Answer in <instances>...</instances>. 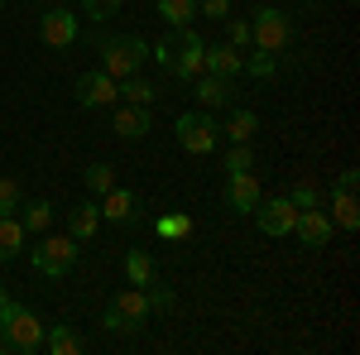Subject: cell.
Here are the masks:
<instances>
[{
    "label": "cell",
    "mask_w": 360,
    "mask_h": 355,
    "mask_svg": "<svg viewBox=\"0 0 360 355\" xmlns=\"http://www.w3.org/2000/svg\"><path fill=\"white\" fill-rule=\"evenodd\" d=\"M96 231H101V207H96V202L68 207V235H72V240H91Z\"/></svg>",
    "instance_id": "obj_18"
},
{
    "label": "cell",
    "mask_w": 360,
    "mask_h": 355,
    "mask_svg": "<svg viewBox=\"0 0 360 355\" xmlns=\"http://www.w3.org/2000/svg\"><path fill=\"white\" fill-rule=\"evenodd\" d=\"M20 250H25V226H20V217H0V264H10Z\"/></svg>",
    "instance_id": "obj_23"
},
{
    "label": "cell",
    "mask_w": 360,
    "mask_h": 355,
    "mask_svg": "<svg viewBox=\"0 0 360 355\" xmlns=\"http://www.w3.org/2000/svg\"><path fill=\"white\" fill-rule=\"evenodd\" d=\"M120 5H125V0H82V15H91L96 25H106V20L120 15Z\"/></svg>",
    "instance_id": "obj_31"
},
{
    "label": "cell",
    "mask_w": 360,
    "mask_h": 355,
    "mask_svg": "<svg viewBox=\"0 0 360 355\" xmlns=\"http://www.w3.org/2000/svg\"><path fill=\"white\" fill-rule=\"evenodd\" d=\"M20 226H25V235H44L49 226H53V202H25V217H20Z\"/></svg>",
    "instance_id": "obj_24"
},
{
    "label": "cell",
    "mask_w": 360,
    "mask_h": 355,
    "mask_svg": "<svg viewBox=\"0 0 360 355\" xmlns=\"http://www.w3.org/2000/svg\"><path fill=\"white\" fill-rule=\"evenodd\" d=\"M307 5H312V0H307Z\"/></svg>",
    "instance_id": "obj_39"
},
{
    "label": "cell",
    "mask_w": 360,
    "mask_h": 355,
    "mask_svg": "<svg viewBox=\"0 0 360 355\" xmlns=\"http://www.w3.org/2000/svg\"><path fill=\"white\" fill-rule=\"evenodd\" d=\"M44 351L49 355H77L82 351V336L68 327V322H53V327H44Z\"/></svg>",
    "instance_id": "obj_19"
},
{
    "label": "cell",
    "mask_w": 360,
    "mask_h": 355,
    "mask_svg": "<svg viewBox=\"0 0 360 355\" xmlns=\"http://www.w3.org/2000/svg\"><path fill=\"white\" fill-rule=\"evenodd\" d=\"M72 96H77V106H82V110H96V106H115V101H120V86H115L111 72L91 67V72H82V77H77Z\"/></svg>",
    "instance_id": "obj_8"
},
{
    "label": "cell",
    "mask_w": 360,
    "mask_h": 355,
    "mask_svg": "<svg viewBox=\"0 0 360 355\" xmlns=\"http://www.w3.org/2000/svg\"><path fill=\"white\" fill-rule=\"evenodd\" d=\"M111 130L120 139H144L154 130V120H149V106H130V101H115L111 106Z\"/></svg>",
    "instance_id": "obj_14"
},
{
    "label": "cell",
    "mask_w": 360,
    "mask_h": 355,
    "mask_svg": "<svg viewBox=\"0 0 360 355\" xmlns=\"http://www.w3.org/2000/svg\"><path fill=\"white\" fill-rule=\"evenodd\" d=\"M149 58V39L144 34H111L101 39V72H111L115 82L120 77H135Z\"/></svg>",
    "instance_id": "obj_2"
},
{
    "label": "cell",
    "mask_w": 360,
    "mask_h": 355,
    "mask_svg": "<svg viewBox=\"0 0 360 355\" xmlns=\"http://www.w3.org/2000/svg\"><path fill=\"white\" fill-rule=\"evenodd\" d=\"M255 130H259V115H255V110H231V120L221 125V135L231 139V144H250Z\"/></svg>",
    "instance_id": "obj_21"
},
{
    "label": "cell",
    "mask_w": 360,
    "mask_h": 355,
    "mask_svg": "<svg viewBox=\"0 0 360 355\" xmlns=\"http://www.w3.org/2000/svg\"><path fill=\"white\" fill-rule=\"evenodd\" d=\"M0 15H5V0H0Z\"/></svg>",
    "instance_id": "obj_37"
},
{
    "label": "cell",
    "mask_w": 360,
    "mask_h": 355,
    "mask_svg": "<svg viewBox=\"0 0 360 355\" xmlns=\"http://www.w3.org/2000/svg\"><path fill=\"white\" fill-rule=\"evenodd\" d=\"M293 235H298L307 250H322L327 240H332V217H327V212H317V207H303L298 221H293Z\"/></svg>",
    "instance_id": "obj_17"
},
{
    "label": "cell",
    "mask_w": 360,
    "mask_h": 355,
    "mask_svg": "<svg viewBox=\"0 0 360 355\" xmlns=\"http://www.w3.org/2000/svg\"><path fill=\"white\" fill-rule=\"evenodd\" d=\"M96 207H101V221H111V226H135L139 221V197L130 188H120V183H115Z\"/></svg>",
    "instance_id": "obj_15"
},
{
    "label": "cell",
    "mask_w": 360,
    "mask_h": 355,
    "mask_svg": "<svg viewBox=\"0 0 360 355\" xmlns=\"http://www.w3.org/2000/svg\"><path fill=\"white\" fill-rule=\"evenodd\" d=\"M154 254H149V250H130V254H125V278H130V283H135V288H149V283H154Z\"/></svg>",
    "instance_id": "obj_22"
},
{
    "label": "cell",
    "mask_w": 360,
    "mask_h": 355,
    "mask_svg": "<svg viewBox=\"0 0 360 355\" xmlns=\"http://www.w3.org/2000/svg\"><path fill=\"white\" fill-rule=\"evenodd\" d=\"M193 96L202 110H221V106H236V77H217V72H202L193 77Z\"/></svg>",
    "instance_id": "obj_12"
},
{
    "label": "cell",
    "mask_w": 360,
    "mask_h": 355,
    "mask_svg": "<svg viewBox=\"0 0 360 355\" xmlns=\"http://www.w3.org/2000/svg\"><path fill=\"white\" fill-rule=\"evenodd\" d=\"M202 72L240 77V72H245V49H236V44H207V53H202Z\"/></svg>",
    "instance_id": "obj_16"
},
{
    "label": "cell",
    "mask_w": 360,
    "mask_h": 355,
    "mask_svg": "<svg viewBox=\"0 0 360 355\" xmlns=\"http://www.w3.org/2000/svg\"><path fill=\"white\" fill-rule=\"evenodd\" d=\"M356 183H360V173H356V168H346V173L336 178V188H332V226H341V231H360Z\"/></svg>",
    "instance_id": "obj_9"
},
{
    "label": "cell",
    "mask_w": 360,
    "mask_h": 355,
    "mask_svg": "<svg viewBox=\"0 0 360 355\" xmlns=\"http://www.w3.org/2000/svg\"><path fill=\"white\" fill-rule=\"evenodd\" d=\"M226 44H236V49H250V20H236V15H226Z\"/></svg>",
    "instance_id": "obj_35"
},
{
    "label": "cell",
    "mask_w": 360,
    "mask_h": 355,
    "mask_svg": "<svg viewBox=\"0 0 360 355\" xmlns=\"http://www.w3.org/2000/svg\"><path fill=\"white\" fill-rule=\"evenodd\" d=\"M159 20H164L168 29H193L197 0H159Z\"/></svg>",
    "instance_id": "obj_20"
},
{
    "label": "cell",
    "mask_w": 360,
    "mask_h": 355,
    "mask_svg": "<svg viewBox=\"0 0 360 355\" xmlns=\"http://www.w3.org/2000/svg\"><path fill=\"white\" fill-rule=\"evenodd\" d=\"M39 39H44L49 49H72V44H77V15L63 10V5L44 10V15H39Z\"/></svg>",
    "instance_id": "obj_11"
},
{
    "label": "cell",
    "mask_w": 360,
    "mask_h": 355,
    "mask_svg": "<svg viewBox=\"0 0 360 355\" xmlns=\"http://www.w3.org/2000/svg\"><path fill=\"white\" fill-rule=\"evenodd\" d=\"M293 44V20L278 10V5H259L255 20H250V49H264V53H283Z\"/></svg>",
    "instance_id": "obj_3"
},
{
    "label": "cell",
    "mask_w": 360,
    "mask_h": 355,
    "mask_svg": "<svg viewBox=\"0 0 360 355\" xmlns=\"http://www.w3.org/2000/svg\"><path fill=\"white\" fill-rule=\"evenodd\" d=\"M144 298H149V317H168V312L178 307L173 288H164V283H149V288H144Z\"/></svg>",
    "instance_id": "obj_26"
},
{
    "label": "cell",
    "mask_w": 360,
    "mask_h": 355,
    "mask_svg": "<svg viewBox=\"0 0 360 355\" xmlns=\"http://www.w3.org/2000/svg\"><path fill=\"white\" fill-rule=\"evenodd\" d=\"M115 86H120V101H130V106H154V96H159V86L144 82L139 72H135V77H120Z\"/></svg>",
    "instance_id": "obj_25"
},
{
    "label": "cell",
    "mask_w": 360,
    "mask_h": 355,
    "mask_svg": "<svg viewBox=\"0 0 360 355\" xmlns=\"http://www.w3.org/2000/svg\"><path fill=\"white\" fill-rule=\"evenodd\" d=\"M293 221H298V207L288 202V197H259L255 202V226L278 240V235H293Z\"/></svg>",
    "instance_id": "obj_7"
},
{
    "label": "cell",
    "mask_w": 360,
    "mask_h": 355,
    "mask_svg": "<svg viewBox=\"0 0 360 355\" xmlns=\"http://www.w3.org/2000/svg\"><path fill=\"white\" fill-rule=\"evenodd\" d=\"M202 53H207V39L193 34V29H178V53H173V72L168 77H178V82L202 77Z\"/></svg>",
    "instance_id": "obj_10"
},
{
    "label": "cell",
    "mask_w": 360,
    "mask_h": 355,
    "mask_svg": "<svg viewBox=\"0 0 360 355\" xmlns=\"http://www.w3.org/2000/svg\"><path fill=\"white\" fill-rule=\"evenodd\" d=\"M77 254H82V240H72V235H44L34 245V269L44 273V278H63V273H72Z\"/></svg>",
    "instance_id": "obj_5"
},
{
    "label": "cell",
    "mask_w": 360,
    "mask_h": 355,
    "mask_svg": "<svg viewBox=\"0 0 360 355\" xmlns=\"http://www.w3.org/2000/svg\"><path fill=\"white\" fill-rule=\"evenodd\" d=\"M245 72L255 77V82H269V77H274V53H264V49H259V53H250L245 58Z\"/></svg>",
    "instance_id": "obj_32"
},
{
    "label": "cell",
    "mask_w": 360,
    "mask_h": 355,
    "mask_svg": "<svg viewBox=\"0 0 360 355\" xmlns=\"http://www.w3.org/2000/svg\"><path fill=\"white\" fill-rule=\"evenodd\" d=\"M173 130H178V149H188V154H212L217 139H221V125H217L212 110H188V115H178Z\"/></svg>",
    "instance_id": "obj_6"
},
{
    "label": "cell",
    "mask_w": 360,
    "mask_h": 355,
    "mask_svg": "<svg viewBox=\"0 0 360 355\" xmlns=\"http://www.w3.org/2000/svg\"><path fill=\"white\" fill-rule=\"evenodd\" d=\"M197 15H207V20H226V15H231V0H197Z\"/></svg>",
    "instance_id": "obj_36"
},
{
    "label": "cell",
    "mask_w": 360,
    "mask_h": 355,
    "mask_svg": "<svg viewBox=\"0 0 360 355\" xmlns=\"http://www.w3.org/2000/svg\"><path fill=\"white\" fill-rule=\"evenodd\" d=\"M0 351L5 355H34L44 351V322L0 288Z\"/></svg>",
    "instance_id": "obj_1"
},
{
    "label": "cell",
    "mask_w": 360,
    "mask_h": 355,
    "mask_svg": "<svg viewBox=\"0 0 360 355\" xmlns=\"http://www.w3.org/2000/svg\"><path fill=\"white\" fill-rule=\"evenodd\" d=\"M346 5H356V0H346Z\"/></svg>",
    "instance_id": "obj_38"
},
{
    "label": "cell",
    "mask_w": 360,
    "mask_h": 355,
    "mask_svg": "<svg viewBox=\"0 0 360 355\" xmlns=\"http://www.w3.org/2000/svg\"><path fill=\"white\" fill-rule=\"evenodd\" d=\"M226 173H255V149H250V144H231Z\"/></svg>",
    "instance_id": "obj_30"
},
{
    "label": "cell",
    "mask_w": 360,
    "mask_h": 355,
    "mask_svg": "<svg viewBox=\"0 0 360 355\" xmlns=\"http://www.w3.org/2000/svg\"><path fill=\"white\" fill-rule=\"evenodd\" d=\"M149 322V298H144V288H120L111 302H106V312H101V327L106 331H139Z\"/></svg>",
    "instance_id": "obj_4"
},
{
    "label": "cell",
    "mask_w": 360,
    "mask_h": 355,
    "mask_svg": "<svg viewBox=\"0 0 360 355\" xmlns=\"http://www.w3.org/2000/svg\"><path fill=\"white\" fill-rule=\"evenodd\" d=\"M154 231H159L164 240H183V235H193V217H183V212H178V217H159Z\"/></svg>",
    "instance_id": "obj_28"
},
{
    "label": "cell",
    "mask_w": 360,
    "mask_h": 355,
    "mask_svg": "<svg viewBox=\"0 0 360 355\" xmlns=\"http://www.w3.org/2000/svg\"><path fill=\"white\" fill-rule=\"evenodd\" d=\"M221 197H226V207H231L236 217H250L255 202H259L264 192H259V178H255V173H226V192Z\"/></svg>",
    "instance_id": "obj_13"
},
{
    "label": "cell",
    "mask_w": 360,
    "mask_h": 355,
    "mask_svg": "<svg viewBox=\"0 0 360 355\" xmlns=\"http://www.w3.org/2000/svg\"><path fill=\"white\" fill-rule=\"evenodd\" d=\"M20 207H25V188L15 178H0V217H20Z\"/></svg>",
    "instance_id": "obj_27"
},
{
    "label": "cell",
    "mask_w": 360,
    "mask_h": 355,
    "mask_svg": "<svg viewBox=\"0 0 360 355\" xmlns=\"http://www.w3.org/2000/svg\"><path fill=\"white\" fill-rule=\"evenodd\" d=\"M173 53H178V34H168V39H159V44H149V58H154L164 72H173Z\"/></svg>",
    "instance_id": "obj_34"
},
{
    "label": "cell",
    "mask_w": 360,
    "mask_h": 355,
    "mask_svg": "<svg viewBox=\"0 0 360 355\" xmlns=\"http://www.w3.org/2000/svg\"><path fill=\"white\" fill-rule=\"evenodd\" d=\"M86 188H91V197H106V192L115 188V168L111 164H91L86 168Z\"/></svg>",
    "instance_id": "obj_29"
},
{
    "label": "cell",
    "mask_w": 360,
    "mask_h": 355,
    "mask_svg": "<svg viewBox=\"0 0 360 355\" xmlns=\"http://www.w3.org/2000/svg\"><path fill=\"white\" fill-rule=\"evenodd\" d=\"M283 197H288L298 212H303V207H322V192H317V183H293V192H283Z\"/></svg>",
    "instance_id": "obj_33"
}]
</instances>
